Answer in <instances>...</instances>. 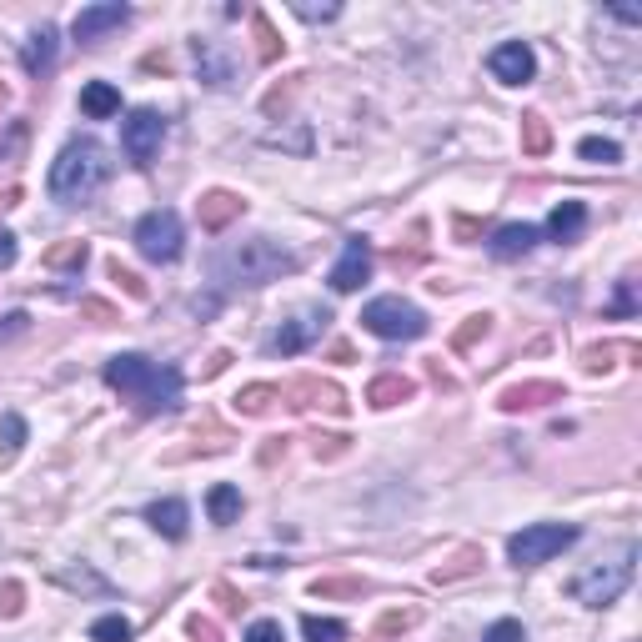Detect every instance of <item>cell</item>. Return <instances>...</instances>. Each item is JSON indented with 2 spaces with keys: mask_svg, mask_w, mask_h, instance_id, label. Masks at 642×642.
<instances>
[{
  "mask_svg": "<svg viewBox=\"0 0 642 642\" xmlns=\"http://www.w3.org/2000/svg\"><path fill=\"white\" fill-rule=\"evenodd\" d=\"M226 362H231V352H211V362L201 367V377H221V372H226Z\"/></svg>",
  "mask_w": 642,
  "mask_h": 642,
  "instance_id": "c3c4849f",
  "label": "cell"
},
{
  "mask_svg": "<svg viewBox=\"0 0 642 642\" xmlns=\"http://www.w3.org/2000/svg\"><path fill=\"white\" fill-rule=\"evenodd\" d=\"M532 246H537V226H527V221H512V226H497L492 231V256H502V261L527 256Z\"/></svg>",
  "mask_w": 642,
  "mask_h": 642,
  "instance_id": "ac0fdd59",
  "label": "cell"
},
{
  "mask_svg": "<svg viewBox=\"0 0 642 642\" xmlns=\"http://www.w3.org/2000/svg\"><path fill=\"white\" fill-rule=\"evenodd\" d=\"M21 66H26L31 76H46V71L56 66V26L31 31V41L21 46Z\"/></svg>",
  "mask_w": 642,
  "mask_h": 642,
  "instance_id": "e0dca14e",
  "label": "cell"
},
{
  "mask_svg": "<svg viewBox=\"0 0 642 642\" xmlns=\"http://www.w3.org/2000/svg\"><path fill=\"white\" fill-rule=\"evenodd\" d=\"M612 16H617V21H627V26H637V21H642V11H637V6H617Z\"/></svg>",
  "mask_w": 642,
  "mask_h": 642,
  "instance_id": "816d5d0a",
  "label": "cell"
},
{
  "mask_svg": "<svg viewBox=\"0 0 642 642\" xmlns=\"http://www.w3.org/2000/svg\"><path fill=\"white\" fill-rule=\"evenodd\" d=\"M56 582L71 587V592H111V582H106L101 572H91V567H61Z\"/></svg>",
  "mask_w": 642,
  "mask_h": 642,
  "instance_id": "f1b7e54d",
  "label": "cell"
},
{
  "mask_svg": "<svg viewBox=\"0 0 642 642\" xmlns=\"http://www.w3.org/2000/svg\"><path fill=\"white\" fill-rule=\"evenodd\" d=\"M482 567V552H472V547H462L452 562H442V567H432V582H452V577H467V572H477Z\"/></svg>",
  "mask_w": 642,
  "mask_h": 642,
  "instance_id": "4dcf8cb0",
  "label": "cell"
},
{
  "mask_svg": "<svg viewBox=\"0 0 642 642\" xmlns=\"http://www.w3.org/2000/svg\"><path fill=\"white\" fill-rule=\"evenodd\" d=\"M362 327L382 342H417V337H427V311L402 296H377L362 306Z\"/></svg>",
  "mask_w": 642,
  "mask_h": 642,
  "instance_id": "5b68a950",
  "label": "cell"
},
{
  "mask_svg": "<svg viewBox=\"0 0 642 642\" xmlns=\"http://www.w3.org/2000/svg\"><path fill=\"white\" fill-rule=\"evenodd\" d=\"M276 397H281V387H266V382L241 387V392H236V412H241V417H261V412H271Z\"/></svg>",
  "mask_w": 642,
  "mask_h": 642,
  "instance_id": "484cf974",
  "label": "cell"
},
{
  "mask_svg": "<svg viewBox=\"0 0 642 642\" xmlns=\"http://www.w3.org/2000/svg\"><path fill=\"white\" fill-rule=\"evenodd\" d=\"M246 642H286V632H281V622L261 617V622H251V627H246Z\"/></svg>",
  "mask_w": 642,
  "mask_h": 642,
  "instance_id": "ee69618b",
  "label": "cell"
},
{
  "mask_svg": "<svg viewBox=\"0 0 642 642\" xmlns=\"http://www.w3.org/2000/svg\"><path fill=\"white\" fill-rule=\"evenodd\" d=\"M146 522H151L161 537H186V522H191V512H186V502L166 497V502H151V507H146Z\"/></svg>",
  "mask_w": 642,
  "mask_h": 642,
  "instance_id": "ffe728a7",
  "label": "cell"
},
{
  "mask_svg": "<svg viewBox=\"0 0 642 642\" xmlns=\"http://www.w3.org/2000/svg\"><path fill=\"white\" fill-rule=\"evenodd\" d=\"M241 211H246V201H241L236 191H206V196L196 201V221H201V231H211V236L226 231Z\"/></svg>",
  "mask_w": 642,
  "mask_h": 642,
  "instance_id": "4fadbf2b",
  "label": "cell"
},
{
  "mask_svg": "<svg viewBox=\"0 0 642 642\" xmlns=\"http://www.w3.org/2000/svg\"><path fill=\"white\" fill-rule=\"evenodd\" d=\"M311 592L316 597H362V592H372V582L367 577H316Z\"/></svg>",
  "mask_w": 642,
  "mask_h": 642,
  "instance_id": "4316f807",
  "label": "cell"
},
{
  "mask_svg": "<svg viewBox=\"0 0 642 642\" xmlns=\"http://www.w3.org/2000/svg\"><path fill=\"white\" fill-rule=\"evenodd\" d=\"M81 111H86L91 121H111V116H121V91H116L111 81H91V86L81 91Z\"/></svg>",
  "mask_w": 642,
  "mask_h": 642,
  "instance_id": "d6986e66",
  "label": "cell"
},
{
  "mask_svg": "<svg viewBox=\"0 0 642 642\" xmlns=\"http://www.w3.org/2000/svg\"><path fill=\"white\" fill-rule=\"evenodd\" d=\"M161 141H166V121H161V111H131L126 121H121V151L131 156V166H151L156 156H161Z\"/></svg>",
  "mask_w": 642,
  "mask_h": 642,
  "instance_id": "ba28073f",
  "label": "cell"
},
{
  "mask_svg": "<svg viewBox=\"0 0 642 642\" xmlns=\"http://www.w3.org/2000/svg\"><path fill=\"white\" fill-rule=\"evenodd\" d=\"M286 397H291V407H301V412H332V417L347 412V392H342L337 382H321V377H296V382L286 387Z\"/></svg>",
  "mask_w": 642,
  "mask_h": 642,
  "instance_id": "30bf717a",
  "label": "cell"
},
{
  "mask_svg": "<svg viewBox=\"0 0 642 642\" xmlns=\"http://www.w3.org/2000/svg\"><path fill=\"white\" fill-rule=\"evenodd\" d=\"M306 342H311V332L301 327V321H286V327H281V332L271 337V352H281V357H296V352H301Z\"/></svg>",
  "mask_w": 642,
  "mask_h": 642,
  "instance_id": "d6a6232c",
  "label": "cell"
},
{
  "mask_svg": "<svg viewBox=\"0 0 642 642\" xmlns=\"http://www.w3.org/2000/svg\"><path fill=\"white\" fill-rule=\"evenodd\" d=\"M106 271H111V281H121V291H126V296H136V301H146V296H151V291H146V281H141V276H136L131 266H121V261H111Z\"/></svg>",
  "mask_w": 642,
  "mask_h": 642,
  "instance_id": "74e56055",
  "label": "cell"
},
{
  "mask_svg": "<svg viewBox=\"0 0 642 642\" xmlns=\"http://www.w3.org/2000/svg\"><path fill=\"white\" fill-rule=\"evenodd\" d=\"M251 31H256V56H261V66L281 61L286 41H281V36L271 31V16H266V11H251Z\"/></svg>",
  "mask_w": 642,
  "mask_h": 642,
  "instance_id": "cb8c5ba5",
  "label": "cell"
},
{
  "mask_svg": "<svg viewBox=\"0 0 642 642\" xmlns=\"http://www.w3.org/2000/svg\"><path fill=\"white\" fill-rule=\"evenodd\" d=\"M301 632H306V642H342L347 622H337V617H301Z\"/></svg>",
  "mask_w": 642,
  "mask_h": 642,
  "instance_id": "1f68e13d",
  "label": "cell"
},
{
  "mask_svg": "<svg viewBox=\"0 0 642 642\" xmlns=\"http://www.w3.org/2000/svg\"><path fill=\"white\" fill-rule=\"evenodd\" d=\"M582 231H587V206H582V201L552 206V216H547V236H552V241L572 246V241H582Z\"/></svg>",
  "mask_w": 642,
  "mask_h": 642,
  "instance_id": "2e32d148",
  "label": "cell"
},
{
  "mask_svg": "<svg viewBox=\"0 0 642 642\" xmlns=\"http://www.w3.org/2000/svg\"><path fill=\"white\" fill-rule=\"evenodd\" d=\"M106 176H111V161H106V146L101 141H91V136H81V141H71L56 161H51V201H61V206H86L101 186H106Z\"/></svg>",
  "mask_w": 642,
  "mask_h": 642,
  "instance_id": "7a4b0ae2",
  "label": "cell"
},
{
  "mask_svg": "<svg viewBox=\"0 0 642 642\" xmlns=\"http://www.w3.org/2000/svg\"><path fill=\"white\" fill-rule=\"evenodd\" d=\"M572 542H577V527L572 522H532V527H522L507 542V557H512V567H542L557 552H567Z\"/></svg>",
  "mask_w": 642,
  "mask_h": 642,
  "instance_id": "8992f818",
  "label": "cell"
},
{
  "mask_svg": "<svg viewBox=\"0 0 642 642\" xmlns=\"http://www.w3.org/2000/svg\"><path fill=\"white\" fill-rule=\"evenodd\" d=\"M367 276H372V246L362 236H352L347 251H342V261L332 266V291H357Z\"/></svg>",
  "mask_w": 642,
  "mask_h": 642,
  "instance_id": "7c38bea8",
  "label": "cell"
},
{
  "mask_svg": "<svg viewBox=\"0 0 642 642\" xmlns=\"http://www.w3.org/2000/svg\"><path fill=\"white\" fill-rule=\"evenodd\" d=\"M487 71L502 81V86H527L537 76V56L527 41H502L492 56H487Z\"/></svg>",
  "mask_w": 642,
  "mask_h": 642,
  "instance_id": "8fae6325",
  "label": "cell"
},
{
  "mask_svg": "<svg viewBox=\"0 0 642 642\" xmlns=\"http://www.w3.org/2000/svg\"><path fill=\"white\" fill-rule=\"evenodd\" d=\"M412 397H417V382L402 377V372H387V377H377V382L367 387V407H377V412H392V407H402V402H412Z\"/></svg>",
  "mask_w": 642,
  "mask_h": 642,
  "instance_id": "9a60e30c",
  "label": "cell"
},
{
  "mask_svg": "<svg viewBox=\"0 0 642 642\" xmlns=\"http://www.w3.org/2000/svg\"><path fill=\"white\" fill-rule=\"evenodd\" d=\"M301 261L291 246L271 241V236H251V241H236L231 251H221L211 261V271L226 281V286H266V281H281L291 276Z\"/></svg>",
  "mask_w": 642,
  "mask_h": 642,
  "instance_id": "3957f363",
  "label": "cell"
},
{
  "mask_svg": "<svg viewBox=\"0 0 642 642\" xmlns=\"http://www.w3.org/2000/svg\"><path fill=\"white\" fill-rule=\"evenodd\" d=\"M206 512H211L216 527H231V522L241 517V492H236L231 482H216V487L206 492Z\"/></svg>",
  "mask_w": 642,
  "mask_h": 642,
  "instance_id": "7402d4cb",
  "label": "cell"
},
{
  "mask_svg": "<svg viewBox=\"0 0 642 642\" xmlns=\"http://www.w3.org/2000/svg\"><path fill=\"white\" fill-rule=\"evenodd\" d=\"M562 397H567L562 382H517L497 397V407L502 412H532V407H547V402H562Z\"/></svg>",
  "mask_w": 642,
  "mask_h": 642,
  "instance_id": "5bb4252c",
  "label": "cell"
},
{
  "mask_svg": "<svg viewBox=\"0 0 642 642\" xmlns=\"http://www.w3.org/2000/svg\"><path fill=\"white\" fill-rule=\"evenodd\" d=\"M106 382L141 412V417H156V412H171L181 402V372L176 367H161L141 352H121L106 362Z\"/></svg>",
  "mask_w": 642,
  "mask_h": 642,
  "instance_id": "6da1fadb",
  "label": "cell"
},
{
  "mask_svg": "<svg viewBox=\"0 0 642 642\" xmlns=\"http://www.w3.org/2000/svg\"><path fill=\"white\" fill-rule=\"evenodd\" d=\"M186 637H191V642H221V627L196 612V617H186Z\"/></svg>",
  "mask_w": 642,
  "mask_h": 642,
  "instance_id": "7bdbcfd3",
  "label": "cell"
},
{
  "mask_svg": "<svg viewBox=\"0 0 642 642\" xmlns=\"http://www.w3.org/2000/svg\"><path fill=\"white\" fill-rule=\"evenodd\" d=\"M487 332H492V316H487V311H482V316H467L462 327H457V337H452V347H457V352H467V347H477Z\"/></svg>",
  "mask_w": 642,
  "mask_h": 642,
  "instance_id": "836d02e7",
  "label": "cell"
},
{
  "mask_svg": "<svg viewBox=\"0 0 642 642\" xmlns=\"http://www.w3.org/2000/svg\"><path fill=\"white\" fill-rule=\"evenodd\" d=\"M632 311H637V281L622 276V281H617V296H612V306H607V316H632Z\"/></svg>",
  "mask_w": 642,
  "mask_h": 642,
  "instance_id": "f35d334b",
  "label": "cell"
},
{
  "mask_svg": "<svg viewBox=\"0 0 642 642\" xmlns=\"http://www.w3.org/2000/svg\"><path fill=\"white\" fill-rule=\"evenodd\" d=\"M577 156L592 161V166H617V161H622V146H617V141H602V136H587V141L577 146Z\"/></svg>",
  "mask_w": 642,
  "mask_h": 642,
  "instance_id": "f546056e",
  "label": "cell"
},
{
  "mask_svg": "<svg viewBox=\"0 0 642 642\" xmlns=\"http://www.w3.org/2000/svg\"><path fill=\"white\" fill-rule=\"evenodd\" d=\"M522 151H527V156H547V151H552V126H547V116H537V111L522 116Z\"/></svg>",
  "mask_w": 642,
  "mask_h": 642,
  "instance_id": "d4e9b609",
  "label": "cell"
},
{
  "mask_svg": "<svg viewBox=\"0 0 642 642\" xmlns=\"http://www.w3.org/2000/svg\"><path fill=\"white\" fill-rule=\"evenodd\" d=\"M196 71H201V81H206V86H216V91H226V86L236 81L231 61H226V56H216V46H211V41H196Z\"/></svg>",
  "mask_w": 642,
  "mask_h": 642,
  "instance_id": "44dd1931",
  "label": "cell"
},
{
  "mask_svg": "<svg viewBox=\"0 0 642 642\" xmlns=\"http://www.w3.org/2000/svg\"><path fill=\"white\" fill-rule=\"evenodd\" d=\"M216 597H221V607H226V612H236V607H241V597H236L226 582H216Z\"/></svg>",
  "mask_w": 642,
  "mask_h": 642,
  "instance_id": "681fc988",
  "label": "cell"
},
{
  "mask_svg": "<svg viewBox=\"0 0 642 642\" xmlns=\"http://www.w3.org/2000/svg\"><path fill=\"white\" fill-rule=\"evenodd\" d=\"M136 251L146 256V261H156V266H166V261H176L181 256V241H186V231H181V216L176 211H146L141 221H136Z\"/></svg>",
  "mask_w": 642,
  "mask_h": 642,
  "instance_id": "52a82bcc",
  "label": "cell"
},
{
  "mask_svg": "<svg viewBox=\"0 0 642 642\" xmlns=\"http://www.w3.org/2000/svg\"><path fill=\"white\" fill-rule=\"evenodd\" d=\"M617 352H622V347H612V342H607V347H587V352H582V367L597 377V372H607V367H612V357H617Z\"/></svg>",
  "mask_w": 642,
  "mask_h": 642,
  "instance_id": "b9f144b4",
  "label": "cell"
},
{
  "mask_svg": "<svg viewBox=\"0 0 642 642\" xmlns=\"http://www.w3.org/2000/svg\"><path fill=\"white\" fill-rule=\"evenodd\" d=\"M26 447V417L21 412H6L0 417V467H11Z\"/></svg>",
  "mask_w": 642,
  "mask_h": 642,
  "instance_id": "603a6c76",
  "label": "cell"
},
{
  "mask_svg": "<svg viewBox=\"0 0 642 642\" xmlns=\"http://www.w3.org/2000/svg\"><path fill=\"white\" fill-rule=\"evenodd\" d=\"M477 231H482V226H477V221H472V216H457V236H462V241H472V236H477Z\"/></svg>",
  "mask_w": 642,
  "mask_h": 642,
  "instance_id": "f907efd6",
  "label": "cell"
},
{
  "mask_svg": "<svg viewBox=\"0 0 642 642\" xmlns=\"http://www.w3.org/2000/svg\"><path fill=\"white\" fill-rule=\"evenodd\" d=\"M0 266H16V236L0 231Z\"/></svg>",
  "mask_w": 642,
  "mask_h": 642,
  "instance_id": "bcb514c9",
  "label": "cell"
},
{
  "mask_svg": "<svg viewBox=\"0 0 642 642\" xmlns=\"http://www.w3.org/2000/svg\"><path fill=\"white\" fill-rule=\"evenodd\" d=\"M632 562H637V542H622L612 557H602V562H592L587 572H577V577L567 582V592H572L582 607H612V602L627 592V582H632Z\"/></svg>",
  "mask_w": 642,
  "mask_h": 642,
  "instance_id": "277c9868",
  "label": "cell"
},
{
  "mask_svg": "<svg viewBox=\"0 0 642 642\" xmlns=\"http://www.w3.org/2000/svg\"><path fill=\"white\" fill-rule=\"evenodd\" d=\"M31 327V316L26 311H6V316H0V342H11V337H21Z\"/></svg>",
  "mask_w": 642,
  "mask_h": 642,
  "instance_id": "f6af8a7d",
  "label": "cell"
},
{
  "mask_svg": "<svg viewBox=\"0 0 642 642\" xmlns=\"http://www.w3.org/2000/svg\"><path fill=\"white\" fill-rule=\"evenodd\" d=\"M91 637H96V642H131V622L116 617V612H111V617H96V622H91Z\"/></svg>",
  "mask_w": 642,
  "mask_h": 642,
  "instance_id": "d590c367",
  "label": "cell"
},
{
  "mask_svg": "<svg viewBox=\"0 0 642 642\" xmlns=\"http://www.w3.org/2000/svg\"><path fill=\"white\" fill-rule=\"evenodd\" d=\"M81 311H86V316H96V321H116V311H111L106 301H81Z\"/></svg>",
  "mask_w": 642,
  "mask_h": 642,
  "instance_id": "7dc6e473",
  "label": "cell"
},
{
  "mask_svg": "<svg viewBox=\"0 0 642 642\" xmlns=\"http://www.w3.org/2000/svg\"><path fill=\"white\" fill-rule=\"evenodd\" d=\"M131 21V6H121V0H101V6H81L76 21H71V36L81 46H101L111 31H121Z\"/></svg>",
  "mask_w": 642,
  "mask_h": 642,
  "instance_id": "9c48e42d",
  "label": "cell"
},
{
  "mask_svg": "<svg viewBox=\"0 0 642 642\" xmlns=\"http://www.w3.org/2000/svg\"><path fill=\"white\" fill-rule=\"evenodd\" d=\"M26 607V587L21 582H0V617H21Z\"/></svg>",
  "mask_w": 642,
  "mask_h": 642,
  "instance_id": "60d3db41",
  "label": "cell"
},
{
  "mask_svg": "<svg viewBox=\"0 0 642 642\" xmlns=\"http://www.w3.org/2000/svg\"><path fill=\"white\" fill-rule=\"evenodd\" d=\"M301 21H337L342 16V6H337V0H321V6H316V0H296V6H291Z\"/></svg>",
  "mask_w": 642,
  "mask_h": 642,
  "instance_id": "8d00e7d4",
  "label": "cell"
},
{
  "mask_svg": "<svg viewBox=\"0 0 642 642\" xmlns=\"http://www.w3.org/2000/svg\"><path fill=\"white\" fill-rule=\"evenodd\" d=\"M86 256H91V251H86V241H61V246H51V251H46V266H51V271H81V266H86Z\"/></svg>",
  "mask_w": 642,
  "mask_h": 642,
  "instance_id": "83f0119b",
  "label": "cell"
},
{
  "mask_svg": "<svg viewBox=\"0 0 642 642\" xmlns=\"http://www.w3.org/2000/svg\"><path fill=\"white\" fill-rule=\"evenodd\" d=\"M482 642H527V627L512 622V617H502V622H492V627L482 632Z\"/></svg>",
  "mask_w": 642,
  "mask_h": 642,
  "instance_id": "ab89813d",
  "label": "cell"
},
{
  "mask_svg": "<svg viewBox=\"0 0 642 642\" xmlns=\"http://www.w3.org/2000/svg\"><path fill=\"white\" fill-rule=\"evenodd\" d=\"M6 96H11V91H6V81H0V106H6Z\"/></svg>",
  "mask_w": 642,
  "mask_h": 642,
  "instance_id": "f5cc1de1",
  "label": "cell"
},
{
  "mask_svg": "<svg viewBox=\"0 0 642 642\" xmlns=\"http://www.w3.org/2000/svg\"><path fill=\"white\" fill-rule=\"evenodd\" d=\"M417 622H422L417 607H392V612L377 617V632H382V637H397V632H407V627H417Z\"/></svg>",
  "mask_w": 642,
  "mask_h": 642,
  "instance_id": "e575fe53",
  "label": "cell"
}]
</instances>
